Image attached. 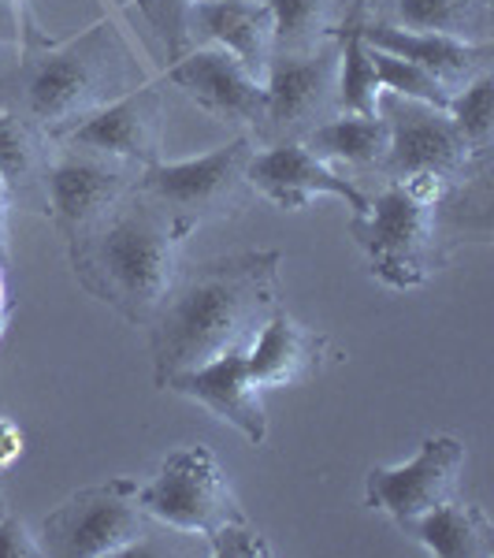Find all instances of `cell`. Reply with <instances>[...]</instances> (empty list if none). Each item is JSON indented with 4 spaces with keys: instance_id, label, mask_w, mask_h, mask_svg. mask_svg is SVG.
Segmentation results:
<instances>
[{
    "instance_id": "cell-1",
    "label": "cell",
    "mask_w": 494,
    "mask_h": 558,
    "mask_svg": "<svg viewBox=\"0 0 494 558\" xmlns=\"http://www.w3.org/2000/svg\"><path fill=\"white\" fill-rule=\"evenodd\" d=\"M280 250H242L178 268L172 291L149 324L157 387L254 343L268 317L280 310Z\"/></svg>"
},
{
    "instance_id": "cell-2",
    "label": "cell",
    "mask_w": 494,
    "mask_h": 558,
    "mask_svg": "<svg viewBox=\"0 0 494 558\" xmlns=\"http://www.w3.org/2000/svg\"><path fill=\"white\" fill-rule=\"evenodd\" d=\"M194 228L131 186L94 228L67 242L78 283L134 328H149L178 276V246Z\"/></svg>"
},
{
    "instance_id": "cell-3",
    "label": "cell",
    "mask_w": 494,
    "mask_h": 558,
    "mask_svg": "<svg viewBox=\"0 0 494 558\" xmlns=\"http://www.w3.org/2000/svg\"><path fill=\"white\" fill-rule=\"evenodd\" d=\"M20 52L23 60L15 75L0 83L4 89L0 101L20 112L49 142H57L89 112L138 86L127 41L108 20H97L75 38L60 41H45L30 26Z\"/></svg>"
},
{
    "instance_id": "cell-4",
    "label": "cell",
    "mask_w": 494,
    "mask_h": 558,
    "mask_svg": "<svg viewBox=\"0 0 494 558\" xmlns=\"http://www.w3.org/2000/svg\"><path fill=\"white\" fill-rule=\"evenodd\" d=\"M349 239L365 250L368 268L394 291L424 287L446 260L443 205L417 202L406 186L387 183L368 197L361 213H349Z\"/></svg>"
},
{
    "instance_id": "cell-5",
    "label": "cell",
    "mask_w": 494,
    "mask_h": 558,
    "mask_svg": "<svg viewBox=\"0 0 494 558\" xmlns=\"http://www.w3.org/2000/svg\"><path fill=\"white\" fill-rule=\"evenodd\" d=\"M257 153V142L249 134L223 142L201 157L164 160L141 168L134 186L160 202L175 220L186 228H201L205 220H227L246 209L249 197V160Z\"/></svg>"
},
{
    "instance_id": "cell-6",
    "label": "cell",
    "mask_w": 494,
    "mask_h": 558,
    "mask_svg": "<svg viewBox=\"0 0 494 558\" xmlns=\"http://www.w3.org/2000/svg\"><path fill=\"white\" fill-rule=\"evenodd\" d=\"M149 536V514L138 502L134 476H108L67 495L41 521V555L57 558H120Z\"/></svg>"
},
{
    "instance_id": "cell-7",
    "label": "cell",
    "mask_w": 494,
    "mask_h": 558,
    "mask_svg": "<svg viewBox=\"0 0 494 558\" xmlns=\"http://www.w3.org/2000/svg\"><path fill=\"white\" fill-rule=\"evenodd\" d=\"M338 41L335 34L309 49L275 52L264 71V120L257 138L264 146L275 142H301L305 134L331 116H338L335 97Z\"/></svg>"
},
{
    "instance_id": "cell-8",
    "label": "cell",
    "mask_w": 494,
    "mask_h": 558,
    "mask_svg": "<svg viewBox=\"0 0 494 558\" xmlns=\"http://www.w3.org/2000/svg\"><path fill=\"white\" fill-rule=\"evenodd\" d=\"M138 502L149 518L178 533L212 536L227 521L246 518L223 465L209 447H178L160 462L149 484H138Z\"/></svg>"
},
{
    "instance_id": "cell-9",
    "label": "cell",
    "mask_w": 494,
    "mask_h": 558,
    "mask_svg": "<svg viewBox=\"0 0 494 558\" xmlns=\"http://www.w3.org/2000/svg\"><path fill=\"white\" fill-rule=\"evenodd\" d=\"M380 116L391 128L387 160H383V168H380L387 183L406 179V175H420V172L461 183V179L483 172V168L491 165V160L472 157L469 142L457 134L446 108L409 101V97H398V94H380Z\"/></svg>"
},
{
    "instance_id": "cell-10",
    "label": "cell",
    "mask_w": 494,
    "mask_h": 558,
    "mask_svg": "<svg viewBox=\"0 0 494 558\" xmlns=\"http://www.w3.org/2000/svg\"><path fill=\"white\" fill-rule=\"evenodd\" d=\"M138 172L141 168L127 165V160L60 146L57 157H45V168L38 175L52 228L67 242L78 239L131 191Z\"/></svg>"
},
{
    "instance_id": "cell-11",
    "label": "cell",
    "mask_w": 494,
    "mask_h": 558,
    "mask_svg": "<svg viewBox=\"0 0 494 558\" xmlns=\"http://www.w3.org/2000/svg\"><path fill=\"white\" fill-rule=\"evenodd\" d=\"M465 462H469V451L457 436H428L409 462L368 470L365 507L380 510L398 529H406L409 521L435 510L439 502L454 499Z\"/></svg>"
},
{
    "instance_id": "cell-12",
    "label": "cell",
    "mask_w": 494,
    "mask_h": 558,
    "mask_svg": "<svg viewBox=\"0 0 494 558\" xmlns=\"http://www.w3.org/2000/svg\"><path fill=\"white\" fill-rule=\"evenodd\" d=\"M164 120L168 101L160 83H138L115 101L89 112L86 120H78L57 142L71 149H89L101 153V157L127 160L134 168H149L157 165L160 149H164Z\"/></svg>"
},
{
    "instance_id": "cell-13",
    "label": "cell",
    "mask_w": 494,
    "mask_h": 558,
    "mask_svg": "<svg viewBox=\"0 0 494 558\" xmlns=\"http://www.w3.org/2000/svg\"><path fill=\"white\" fill-rule=\"evenodd\" d=\"M164 83L183 89L197 108H205L215 120L260 131L264 83L220 45H194L190 52H183V57L168 64Z\"/></svg>"
},
{
    "instance_id": "cell-14",
    "label": "cell",
    "mask_w": 494,
    "mask_h": 558,
    "mask_svg": "<svg viewBox=\"0 0 494 558\" xmlns=\"http://www.w3.org/2000/svg\"><path fill=\"white\" fill-rule=\"evenodd\" d=\"M246 179L249 191L286 213H301L312 197H338L349 205V213H361L368 205V194L357 191L338 168L312 157L305 142H275V146L257 149Z\"/></svg>"
},
{
    "instance_id": "cell-15",
    "label": "cell",
    "mask_w": 494,
    "mask_h": 558,
    "mask_svg": "<svg viewBox=\"0 0 494 558\" xmlns=\"http://www.w3.org/2000/svg\"><path fill=\"white\" fill-rule=\"evenodd\" d=\"M246 350L249 347H235L227 354L212 357V362L190 368V373H178L164 384V391H175L183 399L197 402L220 417L223 425L238 428L242 436L254 447L268 444V410L264 399H260V387L249 376L246 365Z\"/></svg>"
},
{
    "instance_id": "cell-16",
    "label": "cell",
    "mask_w": 494,
    "mask_h": 558,
    "mask_svg": "<svg viewBox=\"0 0 494 558\" xmlns=\"http://www.w3.org/2000/svg\"><path fill=\"white\" fill-rule=\"evenodd\" d=\"M338 357L343 354L331 343V336L294 320L283 305L268 317V324L257 331L254 343L246 350L249 376H254L260 391L298 387L305 380H312V376H320L328 365H335Z\"/></svg>"
},
{
    "instance_id": "cell-17",
    "label": "cell",
    "mask_w": 494,
    "mask_h": 558,
    "mask_svg": "<svg viewBox=\"0 0 494 558\" xmlns=\"http://www.w3.org/2000/svg\"><path fill=\"white\" fill-rule=\"evenodd\" d=\"M190 45H220L264 83L275 57V20L264 0H197L190 12Z\"/></svg>"
},
{
    "instance_id": "cell-18",
    "label": "cell",
    "mask_w": 494,
    "mask_h": 558,
    "mask_svg": "<svg viewBox=\"0 0 494 558\" xmlns=\"http://www.w3.org/2000/svg\"><path fill=\"white\" fill-rule=\"evenodd\" d=\"M361 31L368 45L431 71L446 89H461L465 83H472L476 75L491 71V60H494V41H483V45L457 41V38H446V34L402 31V26L383 23V20H361Z\"/></svg>"
},
{
    "instance_id": "cell-19",
    "label": "cell",
    "mask_w": 494,
    "mask_h": 558,
    "mask_svg": "<svg viewBox=\"0 0 494 558\" xmlns=\"http://www.w3.org/2000/svg\"><path fill=\"white\" fill-rule=\"evenodd\" d=\"M402 533L435 558H494V525L487 510L461 502L457 495L409 521Z\"/></svg>"
},
{
    "instance_id": "cell-20",
    "label": "cell",
    "mask_w": 494,
    "mask_h": 558,
    "mask_svg": "<svg viewBox=\"0 0 494 558\" xmlns=\"http://www.w3.org/2000/svg\"><path fill=\"white\" fill-rule=\"evenodd\" d=\"M372 20L394 23L402 31L446 34L457 41L483 45L494 31V8L491 0H387Z\"/></svg>"
},
{
    "instance_id": "cell-21",
    "label": "cell",
    "mask_w": 494,
    "mask_h": 558,
    "mask_svg": "<svg viewBox=\"0 0 494 558\" xmlns=\"http://www.w3.org/2000/svg\"><path fill=\"white\" fill-rule=\"evenodd\" d=\"M305 149L331 168H375L380 172L387 160L391 128L380 112L375 116H331L328 123L305 134Z\"/></svg>"
},
{
    "instance_id": "cell-22",
    "label": "cell",
    "mask_w": 494,
    "mask_h": 558,
    "mask_svg": "<svg viewBox=\"0 0 494 558\" xmlns=\"http://www.w3.org/2000/svg\"><path fill=\"white\" fill-rule=\"evenodd\" d=\"M338 41V71H335V97L338 112L346 116H375L380 112V78L372 68V49L365 41L361 15H346L335 26Z\"/></svg>"
},
{
    "instance_id": "cell-23",
    "label": "cell",
    "mask_w": 494,
    "mask_h": 558,
    "mask_svg": "<svg viewBox=\"0 0 494 558\" xmlns=\"http://www.w3.org/2000/svg\"><path fill=\"white\" fill-rule=\"evenodd\" d=\"M45 168V134H38L20 112L0 101V175L12 197L30 191Z\"/></svg>"
},
{
    "instance_id": "cell-24",
    "label": "cell",
    "mask_w": 494,
    "mask_h": 558,
    "mask_svg": "<svg viewBox=\"0 0 494 558\" xmlns=\"http://www.w3.org/2000/svg\"><path fill=\"white\" fill-rule=\"evenodd\" d=\"M446 116L457 128L465 142H469L476 160H491V142H494V75L483 71L472 83L450 94Z\"/></svg>"
},
{
    "instance_id": "cell-25",
    "label": "cell",
    "mask_w": 494,
    "mask_h": 558,
    "mask_svg": "<svg viewBox=\"0 0 494 558\" xmlns=\"http://www.w3.org/2000/svg\"><path fill=\"white\" fill-rule=\"evenodd\" d=\"M368 49H372V68H375V78H380L383 94H398V97H409V101H424L435 108L450 105L454 89H446L431 71L409 64V60H402V57H391V52L375 49V45H368Z\"/></svg>"
},
{
    "instance_id": "cell-26",
    "label": "cell",
    "mask_w": 494,
    "mask_h": 558,
    "mask_svg": "<svg viewBox=\"0 0 494 558\" xmlns=\"http://www.w3.org/2000/svg\"><path fill=\"white\" fill-rule=\"evenodd\" d=\"M131 4H138L146 23L160 34V41H164V49H168V60L183 57L186 45H190L186 26H190V12L197 0H131Z\"/></svg>"
},
{
    "instance_id": "cell-27",
    "label": "cell",
    "mask_w": 494,
    "mask_h": 558,
    "mask_svg": "<svg viewBox=\"0 0 494 558\" xmlns=\"http://www.w3.org/2000/svg\"><path fill=\"white\" fill-rule=\"evenodd\" d=\"M205 539H209V551L215 558H268L272 555L268 539L249 525V518L227 521V525H220L212 536H205Z\"/></svg>"
},
{
    "instance_id": "cell-28",
    "label": "cell",
    "mask_w": 494,
    "mask_h": 558,
    "mask_svg": "<svg viewBox=\"0 0 494 558\" xmlns=\"http://www.w3.org/2000/svg\"><path fill=\"white\" fill-rule=\"evenodd\" d=\"M0 558H41L38 536L8 510H0Z\"/></svg>"
},
{
    "instance_id": "cell-29",
    "label": "cell",
    "mask_w": 494,
    "mask_h": 558,
    "mask_svg": "<svg viewBox=\"0 0 494 558\" xmlns=\"http://www.w3.org/2000/svg\"><path fill=\"white\" fill-rule=\"evenodd\" d=\"M26 34H30L26 0H0V52H4V49H23Z\"/></svg>"
},
{
    "instance_id": "cell-30",
    "label": "cell",
    "mask_w": 494,
    "mask_h": 558,
    "mask_svg": "<svg viewBox=\"0 0 494 558\" xmlns=\"http://www.w3.org/2000/svg\"><path fill=\"white\" fill-rule=\"evenodd\" d=\"M23 447H26L23 428L15 425L12 417H0V473H4L8 465L20 462V458H23Z\"/></svg>"
},
{
    "instance_id": "cell-31",
    "label": "cell",
    "mask_w": 494,
    "mask_h": 558,
    "mask_svg": "<svg viewBox=\"0 0 494 558\" xmlns=\"http://www.w3.org/2000/svg\"><path fill=\"white\" fill-rule=\"evenodd\" d=\"M346 4H349L346 15H361V20H372L375 12H383V4H387V0H346Z\"/></svg>"
},
{
    "instance_id": "cell-32",
    "label": "cell",
    "mask_w": 494,
    "mask_h": 558,
    "mask_svg": "<svg viewBox=\"0 0 494 558\" xmlns=\"http://www.w3.org/2000/svg\"><path fill=\"white\" fill-rule=\"evenodd\" d=\"M8 205H12V191H8L4 175H0V228H8Z\"/></svg>"
},
{
    "instance_id": "cell-33",
    "label": "cell",
    "mask_w": 494,
    "mask_h": 558,
    "mask_svg": "<svg viewBox=\"0 0 494 558\" xmlns=\"http://www.w3.org/2000/svg\"><path fill=\"white\" fill-rule=\"evenodd\" d=\"M0 310H12V302H8V279H4V260H0Z\"/></svg>"
},
{
    "instance_id": "cell-34",
    "label": "cell",
    "mask_w": 494,
    "mask_h": 558,
    "mask_svg": "<svg viewBox=\"0 0 494 558\" xmlns=\"http://www.w3.org/2000/svg\"><path fill=\"white\" fill-rule=\"evenodd\" d=\"M8 317H12V310H0V339H4V328H8Z\"/></svg>"
},
{
    "instance_id": "cell-35",
    "label": "cell",
    "mask_w": 494,
    "mask_h": 558,
    "mask_svg": "<svg viewBox=\"0 0 494 558\" xmlns=\"http://www.w3.org/2000/svg\"><path fill=\"white\" fill-rule=\"evenodd\" d=\"M4 235H8V228H0V260H4Z\"/></svg>"
},
{
    "instance_id": "cell-36",
    "label": "cell",
    "mask_w": 494,
    "mask_h": 558,
    "mask_svg": "<svg viewBox=\"0 0 494 558\" xmlns=\"http://www.w3.org/2000/svg\"><path fill=\"white\" fill-rule=\"evenodd\" d=\"M0 510H8V507H4V495H0Z\"/></svg>"
}]
</instances>
